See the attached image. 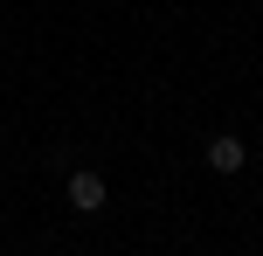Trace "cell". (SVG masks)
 Returning a JSON list of instances; mask_svg holds the SVG:
<instances>
[{
  "label": "cell",
  "instance_id": "7a4b0ae2",
  "mask_svg": "<svg viewBox=\"0 0 263 256\" xmlns=\"http://www.w3.org/2000/svg\"><path fill=\"white\" fill-rule=\"evenodd\" d=\"M208 166H215V173H242V166H250L242 139H236V132H215V139H208Z\"/></svg>",
  "mask_w": 263,
  "mask_h": 256
},
{
  "label": "cell",
  "instance_id": "6da1fadb",
  "mask_svg": "<svg viewBox=\"0 0 263 256\" xmlns=\"http://www.w3.org/2000/svg\"><path fill=\"white\" fill-rule=\"evenodd\" d=\"M104 201H111L104 173H97V166H77V173H69V208H77V215H97Z\"/></svg>",
  "mask_w": 263,
  "mask_h": 256
}]
</instances>
